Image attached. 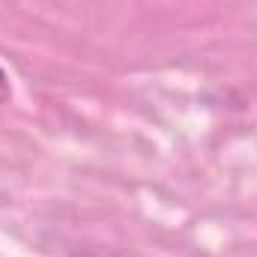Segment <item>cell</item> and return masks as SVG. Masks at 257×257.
I'll return each mask as SVG.
<instances>
[{"mask_svg": "<svg viewBox=\"0 0 257 257\" xmlns=\"http://www.w3.org/2000/svg\"><path fill=\"white\" fill-rule=\"evenodd\" d=\"M12 99V84H9V75L0 69V105Z\"/></svg>", "mask_w": 257, "mask_h": 257, "instance_id": "cell-1", "label": "cell"}]
</instances>
